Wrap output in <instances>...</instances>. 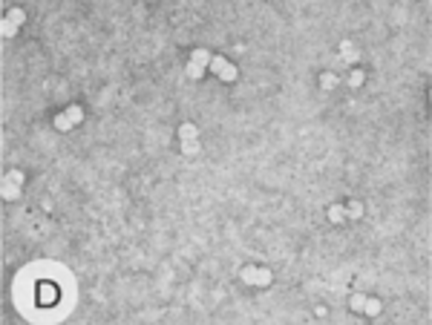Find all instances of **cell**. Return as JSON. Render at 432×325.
Instances as JSON below:
<instances>
[{
    "instance_id": "cell-20",
    "label": "cell",
    "mask_w": 432,
    "mask_h": 325,
    "mask_svg": "<svg viewBox=\"0 0 432 325\" xmlns=\"http://www.w3.org/2000/svg\"><path fill=\"white\" fill-rule=\"evenodd\" d=\"M6 179H12V181L23 184V173H20V170H9V173H6Z\"/></svg>"
},
{
    "instance_id": "cell-15",
    "label": "cell",
    "mask_w": 432,
    "mask_h": 325,
    "mask_svg": "<svg viewBox=\"0 0 432 325\" xmlns=\"http://www.w3.org/2000/svg\"><path fill=\"white\" fill-rule=\"evenodd\" d=\"M199 153V138H187L182 141V156H196Z\"/></svg>"
},
{
    "instance_id": "cell-2",
    "label": "cell",
    "mask_w": 432,
    "mask_h": 325,
    "mask_svg": "<svg viewBox=\"0 0 432 325\" xmlns=\"http://www.w3.org/2000/svg\"><path fill=\"white\" fill-rule=\"evenodd\" d=\"M20 193H23V184H18V181L3 176V190H0L3 201H15V199H20Z\"/></svg>"
},
{
    "instance_id": "cell-1",
    "label": "cell",
    "mask_w": 432,
    "mask_h": 325,
    "mask_svg": "<svg viewBox=\"0 0 432 325\" xmlns=\"http://www.w3.org/2000/svg\"><path fill=\"white\" fill-rule=\"evenodd\" d=\"M208 72H214L216 78H219V81H225V84H234V81L239 78V69L231 64L228 58H222V55H214V58H211Z\"/></svg>"
},
{
    "instance_id": "cell-18",
    "label": "cell",
    "mask_w": 432,
    "mask_h": 325,
    "mask_svg": "<svg viewBox=\"0 0 432 325\" xmlns=\"http://www.w3.org/2000/svg\"><path fill=\"white\" fill-rule=\"evenodd\" d=\"M363 302H366V293H352V299H349L352 311H357V314H363Z\"/></svg>"
},
{
    "instance_id": "cell-12",
    "label": "cell",
    "mask_w": 432,
    "mask_h": 325,
    "mask_svg": "<svg viewBox=\"0 0 432 325\" xmlns=\"http://www.w3.org/2000/svg\"><path fill=\"white\" fill-rule=\"evenodd\" d=\"M211 58H214V55H211L208 49H193V55H190V61H193V64H202V66L211 64Z\"/></svg>"
},
{
    "instance_id": "cell-8",
    "label": "cell",
    "mask_w": 432,
    "mask_h": 325,
    "mask_svg": "<svg viewBox=\"0 0 432 325\" xmlns=\"http://www.w3.org/2000/svg\"><path fill=\"white\" fill-rule=\"evenodd\" d=\"M179 138L187 141V138H199V127L193 124V121H185L182 127H179Z\"/></svg>"
},
{
    "instance_id": "cell-9",
    "label": "cell",
    "mask_w": 432,
    "mask_h": 325,
    "mask_svg": "<svg viewBox=\"0 0 432 325\" xmlns=\"http://www.w3.org/2000/svg\"><path fill=\"white\" fill-rule=\"evenodd\" d=\"M66 115H69V118H72V124L78 127V124L84 121V107H78V104H69V107H66Z\"/></svg>"
},
{
    "instance_id": "cell-4",
    "label": "cell",
    "mask_w": 432,
    "mask_h": 325,
    "mask_svg": "<svg viewBox=\"0 0 432 325\" xmlns=\"http://www.w3.org/2000/svg\"><path fill=\"white\" fill-rule=\"evenodd\" d=\"M239 279H242L245 285H256V288H259V265H245V268H239Z\"/></svg>"
},
{
    "instance_id": "cell-13",
    "label": "cell",
    "mask_w": 432,
    "mask_h": 325,
    "mask_svg": "<svg viewBox=\"0 0 432 325\" xmlns=\"http://www.w3.org/2000/svg\"><path fill=\"white\" fill-rule=\"evenodd\" d=\"M18 29H20L18 23H12L9 18H3V23H0V35H3V37H15V35H18Z\"/></svg>"
},
{
    "instance_id": "cell-14",
    "label": "cell",
    "mask_w": 432,
    "mask_h": 325,
    "mask_svg": "<svg viewBox=\"0 0 432 325\" xmlns=\"http://www.w3.org/2000/svg\"><path fill=\"white\" fill-rule=\"evenodd\" d=\"M337 84H340V81H337V75H334V72H323V75H320V87H323V90H334Z\"/></svg>"
},
{
    "instance_id": "cell-5",
    "label": "cell",
    "mask_w": 432,
    "mask_h": 325,
    "mask_svg": "<svg viewBox=\"0 0 432 325\" xmlns=\"http://www.w3.org/2000/svg\"><path fill=\"white\" fill-rule=\"evenodd\" d=\"M52 124H55V130H61V132H66V130H72V127H75V124H72V118L66 115V109L58 112V115L52 118Z\"/></svg>"
},
{
    "instance_id": "cell-11",
    "label": "cell",
    "mask_w": 432,
    "mask_h": 325,
    "mask_svg": "<svg viewBox=\"0 0 432 325\" xmlns=\"http://www.w3.org/2000/svg\"><path fill=\"white\" fill-rule=\"evenodd\" d=\"M363 314H366V317H377V314H380V302H377L374 296H366V302H363Z\"/></svg>"
},
{
    "instance_id": "cell-3",
    "label": "cell",
    "mask_w": 432,
    "mask_h": 325,
    "mask_svg": "<svg viewBox=\"0 0 432 325\" xmlns=\"http://www.w3.org/2000/svg\"><path fill=\"white\" fill-rule=\"evenodd\" d=\"M340 58H343V64L354 66L360 61V52H357V46H354L352 40H343V43H340Z\"/></svg>"
},
{
    "instance_id": "cell-10",
    "label": "cell",
    "mask_w": 432,
    "mask_h": 325,
    "mask_svg": "<svg viewBox=\"0 0 432 325\" xmlns=\"http://www.w3.org/2000/svg\"><path fill=\"white\" fill-rule=\"evenodd\" d=\"M185 72L193 78V81H199L205 72H208V66H202V64H193V61H187V66H185Z\"/></svg>"
},
{
    "instance_id": "cell-19",
    "label": "cell",
    "mask_w": 432,
    "mask_h": 325,
    "mask_svg": "<svg viewBox=\"0 0 432 325\" xmlns=\"http://www.w3.org/2000/svg\"><path fill=\"white\" fill-rule=\"evenodd\" d=\"M268 285H271V271L259 265V288H268Z\"/></svg>"
},
{
    "instance_id": "cell-7",
    "label": "cell",
    "mask_w": 432,
    "mask_h": 325,
    "mask_svg": "<svg viewBox=\"0 0 432 325\" xmlns=\"http://www.w3.org/2000/svg\"><path fill=\"white\" fill-rule=\"evenodd\" d=\"M329 222H334V225L346 222V204H332L329 207Z\"/></svg>"
},
{
    "instance_id": "cell-6",
    "label": "cell",
    "mask_w": 432,
    "mask_h": 325,
    "mask_svg": "<svg viewBox=\"0 0 432 325\" xmlns=\"http://www.w3.org/2000/svg\"><path fill=\"white\" fill-rule=\"evenodd\" d=\"M360 216H363V201L352 199V201L346 204V219H360Z\"/></svg>"
},
{
    "instance_id": "cell-17",
    "label": "cell",
    "mask_w": 432,
    "mask_h": 325,
    "mask_svg": "<svg viewBox=\"0 0 432 325\" xmlns=\"http://www.w3.org/2000/svg\"><path fill=\"white\" fill-rule=\"evenodd\" d=\"M6 18H9L12 23L23 26V20H26V12H23V9H9V12H6Z\"/></svg>"
},
{
    "instance_id": "cell-16",
    "label": "cell",
    "mask_w": 432,
    "mask_h": 325,
    "mask_svg": "<svg viewBox=\"0 0 432 325\" xmlns=\"http://www.w3.org/2000/svg\"><path fill=\"white\" fill-rule=\"evenodd\" d=\"M363 81H366V72H363V69H354V72L349 75V87H352V90L363 87Z\"/></svg>"
}]
</instances>
